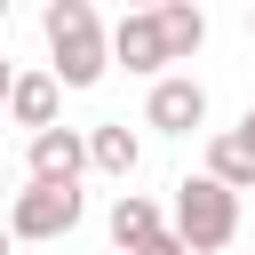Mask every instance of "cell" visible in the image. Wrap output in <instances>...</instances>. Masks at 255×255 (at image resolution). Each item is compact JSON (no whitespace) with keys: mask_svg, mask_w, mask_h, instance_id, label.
Returning <instances> with one entry per match:
<instances>
[{"mask_svg":"<svg viewBox=\"0 0 255 255\" xmlns=\"http://www.w3.org/2000/svg\"><path fill=\"white\" fill-rule=\"evenodd\" d=\"M143 255H191V247H183V239H175V231H159V239H151V247H143Z\"/></svg>","mask_w":255,"mask_h":255,"instance_id":"7c38bea8","label":"cell"},{"mask_svg":"<svg viewBox=\"0 0 255 255\" xmlns=\"http://www.w3.org/2000/svg\"><path fill=\"white\" fill-rule=\"evenodd\" d=\"M8 88H16V72H8V64H0V104H8Z\"/></svg>","mask_w":255,"mask_h":255,"instance_id":"5bb4252c","label":"cell"},{"mask_svg":"<svg viewBox=\"0 0 255 255\" xmlns=\"http://www.w3.org/2000/svg\"><path fill=\"white\" fill-rule=\"evenodd\" d=\"M8 247H16V231H8V223H0V255H8Z\"/></svg>","mask_w":255,"mask_h":255,"instance_id":"9a60e30c","label":"cell"},{"mask_svg":"<svg viewBox=\"0 0 255 255\" xmlns=\"http://www.w3.org/2000/svg\"><path fill=\"white\" fill-rule=\"evenodd\" d=\"M80 167H88V135L80 128L32 135V183H80Z\"/></svg>","mask_w":255,"mask_h":255,"instance_id":"5b68a950","label":"cell"},{"mask_svg":"<svg viewBox=\"0 0 255 255\" xmlns=\"http://www.w3.org/2000/svg\"><path fill=\"white\" fill-rule=\"evenodd\" d=\"M80 223V183H24L8 199V231L16 239H64Z\"/></svg>","mask_w":255,"mask_h":255,"instance_id":"3957f363","label":"cell"},{"mask_svg":"<svg viewBox=\"0 0 255 255\" xmlns=\"http://www.w3.org/2000/svg\"><path fill=\"white\" fill-rule=\"evenodd\" d=\"M112 56H120L128 72H159V64H167L159 16H151V8H143V16H120V24H112Z\"/></svg>","mask_w":255,"mask_h":255,"instance_id":"8992f818","label":"cell"},{"mask_svg":"<svg viewBox=\"0 0 255 255\" xmlns=\"http://www.w3.org/2000/svg\"><path fill=\"white\" fill-rule=\"evenodd\" d=\"M40 32H48V56H56V88H96V80H104V64H112V32L96 24L88 0H48Z\"/></svg>","mask_w":255,"mask_h":255,"instance_id":"6da1fadb","label":"cell"},{"mask_svg":"<svg viewBox=\"0 0 255 255\" xmlns=\"http://www.w3.org/2000/svg\"><path fill=\"white\" fill-rule=\"evenodd\" d=\"M112 239H120L128 255H143V247L159 239V207H151L143 191H120V199H112Z\"/></svg>","mask_w":255,"mask_h":255,"instance_id":"30bf717a","label":"cell"},{"mask_svg":"<svg viewBox=\"0 0 255 255\" xmlns=\"http://www.w3.org/2000/svg\"><path fill=\"white\" fill-rule=\"evenodd\" d=\"M239 135H247V143H255V104H247V120H239Z\"/></svg>","mask_w":255,"mask_h":255,"instance_id":"4fadbf2b","label":"cell"},{"mask_svg":"<svg viewBox=\"0 0 255 255\" xmlns=\"http://www.w3.org/2000/svg\"><path fill=\"white\" fill-rule=\"evenodd\" d=\"M207 175H215L223 191H255V143H247L239 128L207 135Z\"/></svg>","mask_w":255,"mask_h":255,"instance_id":"ba28073f","label":"cell"},{"mask_svg":"<svg viewBox=\"0 0 255 255\" xmlns=\"http://www.w3.org/2000/svg\"><path fill=\"white\" fill-rule=\"evenodd\" d=\"M151 16H159V40H167V64L199 56V40H207V16H199L191 0H167V8H151Z\"/></svg>","mask_w":255,"mask_h":255,"instance_id":"8fae6325","label":"cell"},{"mask_svg":"<svg viewBox=\"0 0 255 255\" xmlns=\"http://www.w3.org/2000/svg\"><path fill=\"white\" fill-rule=\"evenodd\" d=\"M247 32H255V16H247Z\"/></svg>","mask_w":255,"mask_h":255,"instance_id":"e0dca14e","label":"cell"},{"mask_svg":"<svg viewBox=\"0 0 255 255\" xmlns=\"http://www.w3.org/2000/svg\"><path fill=\"white\" fill-rule=\"evenodd\" d=\"M143 120H151L159 135H191V128L207 120V88H199V80H159L151 104H143Z\"/></svg>","mask_w":255,"mask_h":255,"instance_id":"277c9868","label":"cell"},{"mask_svg":"<svg viewBox=\"0 0 255 255\" xmlns=\"http://www.w3.org/2000/svg\"><path fill=\"white\" fill-rule=\"evenodd\" d=\"M135 159H143V143L128 135V120H104V128H88V167H104V175H135Z\"/></svg>","mask_w":255,"mask_h":255,"instance_id":"9c48e42d","label":"cell"},{"mask_svg":"<svg viewBox=\"0 0 255 255\" xmlns=\"http://www.w3.org/2000/svg\"><path fill=\"white\" fill-rule=\"evenodd\" d=\"M0 183H8V167H0Z\"/></svg>","mask_w":255,"mask_h":255,"instance_id":"ac0fdd59","label":"cell"},{"mask_svg":"<svg viewBox=\"0 0 255 255\" xmlns=\"http://www.w3.org/2000/svg\"><path fill=\"white\" fill-rule=\"evenodd\" d=\"M0 16H8V0H0Z\"/></svg>","mask_w":255,"mask_h":255,"instance_id":"2e32d148","label":"cell"},{"mask_svg":"<svg viewBox=\"0 0 255 255\" xmlns=\"http://www.w3.org/2000/svg\"><path fill=\"white\" fill-rule=\"evenodd\" d=\"M8 112H16V128L48 135V128H56V72H16V88H8Z\"/></svg>","mask_w":255,"mask_h":255,"instance_id":"52a82bcc","label":"cell"},{"mask_svg":"<svg viewBox=\"0 0 255 255\" xmlns=\"http://www.w3.org/2000/svg\"><path fill=\"white\" fill-rule=\"evenodd\" d=\"M175 239L191 255H223L239 239V191H223L215 175H183L175 183Z\"/></svg>","mask_w":255,"mask_h":255,"instance_id":"7a4b0ae2","label":"cell"}]
</instances>
